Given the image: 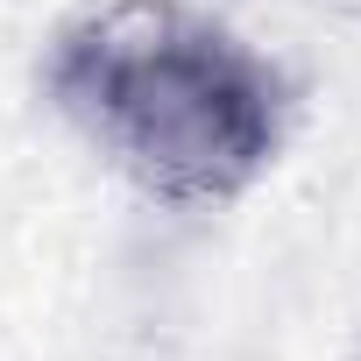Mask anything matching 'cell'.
<instances>
[{
    "label": "cell",
    "instance_id": "obj_1",
    "mask_svg": "<svg viewBox=\"0 0 361 361\" xmlns=\"http://www.w3.org/2000/svg\"><path fill=\"white\" fill-rule=\"evenodd\" d=\"M43 99L163 206H227L276 163L298 85L185 0H99L43 50Z\"/></svg>",
    "mask_w": 361,
    "mask_h": 361
},
{
    "label": "cell",
    "instance_id": "obj_2",
    "mask_svg": "<svg viewBox=\"0 0 361 361\" xmlns=\"http://www.w3.org/2000/svg\"><path fill=\"white\" fill-rule=\"evenodd\" d=\"M354 361H361V347H354Z\"/></svg>",
    "mask_w": 361,
    "mask_h": 361
}]
</instances>
